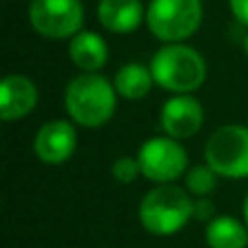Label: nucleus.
Wrapping results in <instances>:
<instances>
[{"label": "nucleus", "instance_id": "17", "mask_svg": "<svg viewBox=\"0 0 248 248\" xmlns=\"http://www.w3.org/2000/svg\"><path fill=\"white\" fill-rule=\"evenodd\" d=\"M194 218L201 222H211L216 218V207L209 198H198L194 201Z\"/></svg>", "mask_w": 248, "mask_h": 248}, {"label": "nucleus", "instance_id": "18", "mask_svg": "<svg viewBox=\"0 0 248 248\" xmlns=\"http://www.w3.org/2000/svg\"><path fill=\"white\" fill-rule=\"evenodd\" d=\"M231 11L242 24H248V0H229Z\"/></svg>", "mask_w": 248, "mask_h": 248}, {"label": "nucleus", "instance_id": "16", "mask_svg": "<svg viewBox=\"0 0 248 248\" xmlns=\"http://www.w3.org/2000/svg\"><path fill=\"white\" fill-rule=\"evenodd\" d=\"M111 174H113V179H116L118 183H122V185L133 183V181H135L137 176L141 174L137 157L135 159H133V157H120V159H116V161H113V168H111Z\"/></svg>", "mask_w": 248, "mask_h": 248}, {"label": "nucleus", "instance_id": "5", "mask_svg": "<svg viewBox=\"0 0 248 248\" xmlns=\"http://www.w3.org/2000/svg\"><path fill=\"white\" fill-rule=\"evenodd\" d=\"M205 163L218 176L246 179L248 176V126H220L205 144Z\"/></svg>", "mask_w": 248, "mask_h": 248}, {"label": "nucleus", "instance_id": "20", "mask_svg": "<svg viewBox=\"0 0 248 248\" xmlns=\"http://www.w3.org/2000/svg\"><path fill=\"white\" fill-rule=\"evenodd\" d=\"M244 50H246V55H248V35H246V39H244Z\"/></svg>", "mask_w": 248, "mask_h": 248}, {"label": "nucleus", "instance_id": "12", "mask_svg": "<svg viewBox=\"0 0 248 248\" xmlns=\"http://www.w3.org/2000/svg\"><path fill=\"white\" fill-rule=\"evenodd\" d=\"M70 59L83 72H98L109 59L107 42L94 31H81L70 42Z\"/></svg>", "mask_w": 248, "mask_h": 248}, {"label": "nucleus", "instance_id": "15", "mask_svg": "<svg viewBox=\"0 0 248 248\" xmlns=\"http://www.w3.org/2000/svg\"><path fill=\"white\" fill-rule=\"evenodd\" d=\"M216 185H218V174L207 163L205 166H194L185 172V189L194 196H209L216 189Z\"/></svg>", "mask_w": 248, "mask_h": 248}, {"label": "nucleus", "instance_id": "14", "mask_svg": "<svg viewBox=\"0 0 248 248\" xmlns=\"http://www.w3.org/2000/svg\"><path fill=\"white\" fill-rule=\"evenodd\" d=\"M155 83V77L150 72V65H141V63H126L118 70L113 87L116 92L126 100H140L144 98L150 92Z\"/></svg>", "mask_w": 248, "mask_h": 248}, {"label": "nucleus", "instance_id": "8", "mask_svg": "<svg viewBox=\"0 0 248 248\" xmlns=\"http://www.w3.org/2000/svg\"><path fill=\"white\" fill-rule=\"evenodd\" d=\"M77 148V131L68 120L46 122L37 131L33 141V150L39 161L48 166H59L68 161Z\"/></svg>", "mask_w": 248, "mask_h": 248}, {"label": "nucleus", "instance_id": "9", "mask_svg": "<svg viewBox=\"0 0 248 248\" xmlns=\"http://www.w3.org/2000/svg\"><path fill=\"white\" fill-rule=\"evenodd\" d=\"M202 126V107L194 96L179 94L161 109V128L172 140H187Z\"/></svg>", "mask_w": 248, "mask_h": 248}, {"label": "nucleus", "instance_id": "3", "mask_svg": "<svg viewBox=\"0 0 248 248\" xmlns=\"http://www.w3.org/2000/svg\"><path fill=\"white\" fill-rule=\"evenodd\" d=\"M155 83L172 94H189L205 83L207 65L198 50L185 44H168L150 61Z\"/></svg>", "mask_w": 248, "mask_h": 248}, {"label": "nucleus", "instance_id": "2", "mask_svg": "<svg viewBox=\"0 0 248 248\" xmlns=\"http://www.w3.org/2000/svg\"><path fill=\"white\" fill-rule=\"evenodd\" d=\"M116 87L96 72L72 78L65 90V111L77 124L98 128L111 120L116 111Z\"/></svg>", "mask_w": 248, "mask_h": 248}, {"label": "nucleus", "instance_id": "13", "mask_svg": "<svg viewBox=\"0 0 248 248\" xmlns=\"http://www.w3.org/2000/svg\"><path fill=\"white\" fill-rule=\"evenodd\" d=\"M205 242L209 248H246L248 227L233 216H216L207 222Z\"/></svg>", "mask_w": 248, "mask_h": 248}, {"label": "nucleus", "instance_id": "1", "mask_svg": "<svg viewBox=\"0 0 248 248\" xmlns=\"http://www.w3.org/2000/svg\"><path fill=\"white\" fill-rule=\"evenodd\" d=\"M194 216V201L179 185H157L140 202V222L150 235L168 237L179 233Z\"/></svg>", "mask_w": 248, "mask_h": 248}, {"label": "nucleus", "instance_id": "4", "mask_svg": "<svg viewBox=\"0 0 248 248\" xmlns=\"http://www.w3.org/2000/svg\"><path fill=\"white\" fill-rule=\"evenodd\" d=\"M202 22L201 0H150L146 24L166 44H181L192 37Z\"/></svg>", "mask_w": 248, "mask_h": 248}, {"label": "nucleus", "instance_id": "7", "mask_svg": "<svg viewBox=\"0 0 248 248\" xmlns=\"http://www.w3.org/2000/svg\"><path fill=\"white\" fill-rule=\"evenodd\" d=\"M141 174L157 185L176 181L187 172V153L172 137H153L144 141L137 153Z\"/></svg>", "mask_w": 248, "mask_h": 248}, {"label": "nucleus", "instance_id": "10", "mask_svg": "<svg viewBox=\"0 0 248 248\" xmlns=\"http://www.w3.org/2000/svg\"><path fill=\"white\" fill-rule=\"evenodd\" d=\"M37 87L22 74L4 77L0 83V116L4 122H13L29 116L37 107Z\"/></svg>", "mask_w": 248, "mask_h": 248}, {"label": "nucleus", "instance_id": "6", "mask_svg": "<svg viewBox=\"0 0 248 248\" xmlns=\"http://www.w3.org/2000/svg\"><path fill=\"white\" fill-rule=\"evenodd\" d=\"M81 0H31L29 22L42 37L68 39L81 33L83 26Z\"/></svg>", "mask_w": 248, "mask_h": 248}, {"label": "nucleus", "instance_id": "19", "mask_svg": "<svg viewBox=\"0 0 248 248\" xmlns=\"http://www.w3.org/2000/svg\"><path fill=\"white\" fill-rule=\"evenodd\" d=\"M242 211H244V224L248 227V194H246V198H244V205H242Z\"/></svg>", "mask_w": 248, "mask_h": 248}, {"label": "nucleus", "instance_id": "11", "mask_svg": "<svg viewBox=\"0 0 248 248\" xmlns=\"http://www.w3.org/2000/svg\"><path fill=\"white\" fill-rule=\"evenodd\" d=\"M144 17V7L140 0H100L98 2V22L109 33H133Z\"/></svg>", "mask_w": 248, "mask_h": 248}]
</instances>
